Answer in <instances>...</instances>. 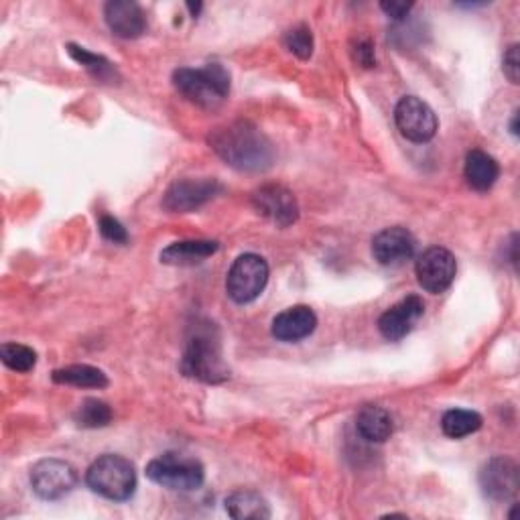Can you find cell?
I'll return each instance as SVG.
<instances>
[{
	"mask_svg": "<svg viewBox=\"0 0 520 520\" xmlns=\"http://www.w3.org/2000/svg\"><path fill=\"white\" fill-rule=\"evenodd\" d=\"M210 145L226 165L238 171H265L275 161L271 141L250 122H234L216 128L210 135Z\"/></svg>",
	"mask_w": 520,
	"mask_h": 520,
	"instance_id": "obj_1",
	"label": "cell"
},
{
	"mask_svg": "<svg viewBox=\"0 0 520 520\" xmlns=\"http://www.w3.org/2000/svg\"><path fill=\"white\" fill-rule=\"evenodd\" d=\"M181 372L187 378L218 384L230 378V370L222 358L220 342L210 323L195 325L193 334L187 338V346L181 358Z\"/></svg>",
	"mask_w": 520,
	"mask_h": 520,
	"instance_id": "obj_2",
	"label": "cell"
},
{
	"mask_svg": "<svg viewBox=\"0 0 520 520\" xmlns=\"http://www.w3.org/2000/svg\"><path fill=\"white\" fill-rule=\"evenodd\" d=\"M177 92L191 104L214 110L230 94V74L220 63H208L204 68H179L173 74Z\"/></svg>",
	"mask_w": 520,
	"mask_h": 520,
	"instance_id": "obj_3",
	"label": "cell"
},
{
	"mask_svg": "<svg viewBox=\"0 0 520 520\" xmlns=\"http://www.w3.org/2000/svg\"><path fill=\"white\" fill-rule=\"evenodd\" d=\"M86 484L106 500L124 502L133 498L137 490V470L133 462L122 455L106 453L88 468Z\"/></svg>",
	"mask_w": 520,
	"mask_h": 520,
	"instance_id": "obj_4",
	"label": "cell"
},
{
	"mask_svg": "<svg viewBox=\"0 0 520 520\" xmlns=\"http://www.w3.org/2000/svg\"><path fill=\"white\" fill-rule=\"evenodd\" d=\"M267 283H269L267 260L254 252H246L232 263L226 277V291L234 303L246 305L260 297Z\"/></svg>",
	"mask_w": 520,
	"mask_h": 520,
	"instance_id": "obj_5",
	"label": "cell"
},
{
	"mask_svg": "<svg viewBox=\"0 0 520 520\" xmlns=\"http://www.w3.org/2000/svg\"><path fill=\"white\" fill-rule=\"evenodd\" d=\"M147 478L169 490L191 492L204 484L206 472L198 460L179 453H165L147 466Z\"/></svg>",
	"mask_w": 520,
	"mask_h": 520,
	"instance_id": "obj_6",
	"label": "cell"
},
{
	"mask_svg": "<svg viewBox=\"0 0 520 520\" xmlns=\"http://www.w3.org/2000/svg\"><path fill=\"white\" fill-rule=\"evenodd\" d=\"M78 470L63 460H41L31 470V488L43 500H59L78 486Z\"/></svg>",
	"mask_w": 520,
	"mask_h": 520,
	"instance_id": "obj_7",
	"label": "cell"
},
{
	"mask_svg": "<svg viewBox=\"0 0 520 520\" xmlns=\"http://www.w3.org/2000/svg\"><path fill=\"white\" fill-rule=\"evenodd\" d=\"M415 273L419 285L427 293L437 295L447 291L455 281V275H458V260H455V256L447 248L431 246L419 254Z\"/></svg>",
	"mask_w": 520,
	"mask_h": 520,
	"instance_id": "obj_8",
	"label": "cell"
},
{
	"mask_svg": "<svg viewBox=\"0 0 520 520\" xmlns=\"http://www.w3.org/2000/svg\"><path fill=\"white\" fill-rule=\"evenodd\" d=\"M395 122L401 135L417 145L429 143L437 133V116L433 108L417 96H405L395 108Z\"/></svg>",
	"mask_w": 520,
	"mask_h": 520,
	"instance_id": "obj_9",
	"label": "cell"
},
{
	"mask_svg": "<svg viewBox=\"0 0 520 520\" xmlns=\"http://www.w3.org/2000/svg\"><path fill=\"white\" fill-rule=\"evenodd\" d=\"M222 191L216 179H177L165 193L163 208L173 214H187L202 208Z\"/></svg>",
	"mask_w": 520,
	"mask_h": 520,
	"instance_id": "obj_10",
	"label": "cell"
},
{
	"mask_svg": "<svg viewBox=\"0 0 520 520\" xmlns=\"http://www.w3.org/2000/svg\"><path fill=\"white\" fill-rule=\"evenodd\" d=\"M252 206L260 216H265L281 228L295 224L299 218V204L295 195L283 185L271 183L256 189L252 195Z\"/></svg>",
	"mask_w": 520,
	"mask_h": 520,
	"instance_id": "obj_11",
	"label": "cell"
},
{
	"mask_svg": "<svg viewBox=\"0 0 520 520\" xmlns=\"http://www.w3.org/2000/svg\"><path fill=\"white\" fill-rule=\"evenodd\" d=\"M482 494L494 502L514 500L520 488V472L510 458H492L480 470Z\"/></svg>",
	"mask_w": 520,
	"mask_h": 520,
	"instance_id": "obj_12",
	"label": "cell"
},
{
	"mask_svg": "<svg viewBox=\"0 0 520 520\" xmlns=\"http://www.w3.org/2000/svg\"><path fill=\"white\" fill-rule=\"evenodd\" d=\"M423 313H425L423 299L419 295H409L380 315L378 330L384 340L399 342L411 334V330L423 317Z\"/></svg>",
	"mask_w": 520,
	"mask_h": 520,
	"instance_id": "obj_13",
	"label": "cell"
},
{
	"mask_svg": "<svg viewBox=\"0 0 520 520\" xmlns=\"http://www.w3.org/2000/svg\"><path fill=\"white\" fill-rule=\"evenodd\" d=\"M415 248V236L403 226L384 228L372 240V254L382 267H399L407 263V260L413 258Z\"/></svg>",
	"mask_w": 520,
	"mask_h": 520,
	"instance_id": "obj_14",
	"label": "cell"
},
{
	"mask_svg": "<svg viewBox=\"0 0 520 520\" xmlns=\"http://www.w3.org/2000/svg\"><path fill=\"white\" fill-rule=\"evenodd\" d=\"M104 19L110 31L120 39H137L147 29V17L133 0H110L104 7Z\"/></svg>",
	"mask_w": 520,
	"mask_h": 520,
	"instance_id": "obj_15",
	"label": "cell"
},
{
	"mask_svg": "<svg viewBox=\"0 0 520 520\" xmlns=\"http://www.w3.org/2000/svg\"><path fill=\"white\" fill-rule=\"evenodd\" d=\"M315 328H317L315 311L307 305H295L285 309L273 319L271 332L279 342L293 344L309 338L315 332Z\"/></svg>",
	"mask_w": 520,
	"mask_h": 520,
	"instance_id": "obj_16",
	"label": "cell"
},
{
	"mask_svg": "<svg viewBox=\"0 0 520 520\" xmlns=\"http://www.w3.org/2000/svg\"><path fill=\"white\" fill-rule=\"evenodd\" d=\"M220 244L216 240H183L173 242L161 252V263L171 267H193L204 263L206 258L216 254Z\"/></svg>",
	"mask_w": 520,
	"mask_h": 520,
	"instance_id": "obj_17",
	"label": "cell"
},
{
	"mask_svg": "<svg viewBox=\"0 0 520 520\" xmlns=\"http://www.w3.org/2000/svg\"><path fill=\"white\" fill-rule=\"evenodd\" d=\"M226 512L238 520H265L271 518V508L265 496L256 490H236L226 498Z\"/></svg>",
	"mask_w": 520,
	"mask_h": 520,
	"instance_id": "obj_18",
	"label": "cell"
},
{
	"mask_svg": "<svg viewBox=\"0 0 520 520\" xmlns=\"http://www.w3.org/2000/svg\"><path fill=\"white\" fill-rule=\"evenodd\" d=\"M356 431L370 443H384L395 433V423L382 407H364L356 417Z\"/></svg>",
	"mask_w": 520,
	"mask_h": 520,
	"instance_id": "obj_19",
	"label": "cell"
},
{
	"mask_svg": "<svg viewBox=\"0 0 520 520\" xmlns=\"http://www.w3.org/2000/svg\"><path fill=\"white\" fill-rule=\"evenodd\" d=\"M466 179L472 189L476 191H488L494 187V183L500 177V167L496 159L480 149H474L466 157V167H464Z\"/></svg>",
	"mask_w": 520,
	"mask_h": 520,
	"instance_id": "obj_20",
	"label": "cell"
},
{
	"mask_svg": "<svg viewBox=\"0 0 520 520\" xmlns=\"http://www.w3.org/2000/svg\"><path fill=\"white\" fill-rule=\"evenodd\" d=\"M55 384H68V386H78V388H106L108 386V376L88 364H72L65 368H57L51 374Z\"/></svg>",
	"mask_w": 520,
	"mask_h": 520,
	"instance_id": "obj_21",
	"label": "cell"
},
{
	"mask_svg": "<svg viewBox=\"0 0 520 520\" xmlns=\"http://www.w3.org/2000/svg\"><path fill=\"white\" fill-rule=\"evenodd\" d=\"M482 417L476 411L451 409L441 419V429L449 439H464L482 427Z\"/></svg>",
	"mask_w": 520,
	"mask_h": 520,
	"instance_id": "obj_22",
	"label": "cell"
},
{
	"mask_svg": "<svg viewBox=\"0 0 520 520\" xmlns=\"http://www.w3.org/2000/svg\"><path fill=\"white\" fill-rule=\"evenodd\" d=\"M68 53H70L80 65H84V68H86L96 80H100V82H110V80L116 76L114 65H112L106 57H102V55H96V53H92V51H88V49H84V47H78V45H74V43L68 45Z\"/></svg>",
	"mask_w": 520,
	"mask_h": 520,
	"instance_id": "obj_23",
	"label": "cell"
},
{
	"mask_svg": "<svg viewBox=\"0 0 520 520\" xmlns=\"http://www.w3.org/2000/svg\"><path fill=\"white\" fill-rule=\"evenodd\" d=\"M110 421H112V409L98 399H86L76 413V423L84 429H100L110 425Z\"/></svg>",
	"mask_w": 520,
	"mask_h": 520,
	"instance_id": "obj_24",
	"label": "cell"
},
{
	"mask_svg": "<svg viewBox=\"0 0 520 520\" xmlns=\"http://www.w3.org/2000/svg\"><path fill=\"white\" fill-rule=\"evenodd\" d=\"M0 358L15 372H31L37 364V352L23 344H5L0 348Z\"/></svg>",
	"mask_w": 520,
	"mask_h": 520,
	"instance_id": "obj_25",
	"label": "cell"
},
{
	"mask_svg": "<svg viewBox=\"0 0 520 520\" xmlns=\"http://www.w3.org/2000/svg\"><path fill=\"white\" fill-rule=\"evenodd\" d=\"M285 47L299 59H309L313 55V33L307 25H297L285 33Z\"/></svg>",
	"mask_w": 520,
	"mask_h": 520,
	"instance_id": "obj_26",
	"label": "cell"
},
{
	"mask_svg": "<svg viewBox=\"0 0 520 520\" xmlns=\"http://www.w3.org/2000/svg\"><path fill=\"white\" fill-rule=\"evenodd\" d=\"M100 234L114 244H126L128 242V234L126 228L112 216H102L100 218Z\"/></svg>",
	"mask_w": 520,
	"mask_h": 520,
	"instance_id": "obj_27",
	"label": "cell"
},
{
	"mask_svg": "<svg viewBox=\"0 0 520 520\" xmlns=\"http://www.w3.org/2000/svg\"><path fill=\"white\" fill-rule=\"evenodd\" d=\"M518 45H510L508 51L504 53V59H502V70H504V76L510 80V84H518L520 80V55H518Z\"/></svg>",
	"mask_w": 520,
	"mask_h": 520,
	"instance_id": "obj_28",
	"label": "cell"
},
{
	"mask_svg": "<svg viewBox=\"0 0 520 520\" xmlns=\"http://www.w3.org/2000/svg\"><path fill=\"white\" fill-rule=\"evenodd\" d=\"M352 55H354V61L360 63L362 68H374V65H376L374 45H372L370 39H358V41L354 43Z\"/></svg>",
	"mask_w": 520,
	"mask_h": 520,
	"instance_id": "obj_29",
	"label": "cell"
},
{
	"mask_svg": "<svg viewBox=\"0 0 520 520\" xmlns=\"http://www.w3.org/2000/svg\"><path fill=\"white\" fill-rule=\"evenodd\" d=\"M413 3H397V0H390V3H382L380 9L395 21H403L409 17V13L413 11Z\"/></svg>",
	"mask_w": 520,
	"mask_h": 520,
	"instance_id": "obj_30",
	"label": "cell"
},
{
	"mask_svg": "<svg viewBox=\"0 0 520 520\" xmlns=\"http://www.w3.org/2000/svg\"><path fill=\"white\" fill-rule=\"evenodd\" d=\"M512 135H518V112H514V116H512Z\"/></svg>",
	"mask_w": 520,
	"mask_h": 520,
	"instance_id": "obj_31",
	"label": "cell"
},
{
	"mask_svg": "<svg viewBox=\"0 0 520 520\" xmlns=\"http://www.w3.org/2000/svg\"><path fill=\"white\" fill-rule=\"evenodd\" d=\"M189 7V11L193 13V15H198L200 11H202V5H187Z\"/></svg>",
	"mask_w": 520,
	"mask_h": 520,
	"instance_id": "obj_32",
	"label": "cell"
}]
</instances>
